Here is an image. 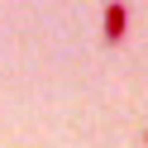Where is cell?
<instances>
[{
	"mask_svg": "<svg viewBox=\"0 0 148 148\" xmlns=\"http://www.w3.org/2000/svg\"><path fill=\"white\" fill-rule=\"evenodd\" d=\"M124 29H129V5H105V43L110 48H119V38H124Z\"/></svg>",
	"mask_w": 148,
	"mask_h": 148,
	"instance_id": "obj_1",
	"label": "cell"
},
{
	"mask_svg": "<svg viewBox=\"0 0 148 148\" xmlns=\"http://www.w3.org/2000/svg\"><path fill=\"white\" fill-rule=\"evenodd\" d=\"M143 143H148V134H143Z\"/></svg>",
	"mask_w": 148,
	"mask_h": 148,
	"instance_id": "obj_2",
	"label": "cell"
}]
</instances>
